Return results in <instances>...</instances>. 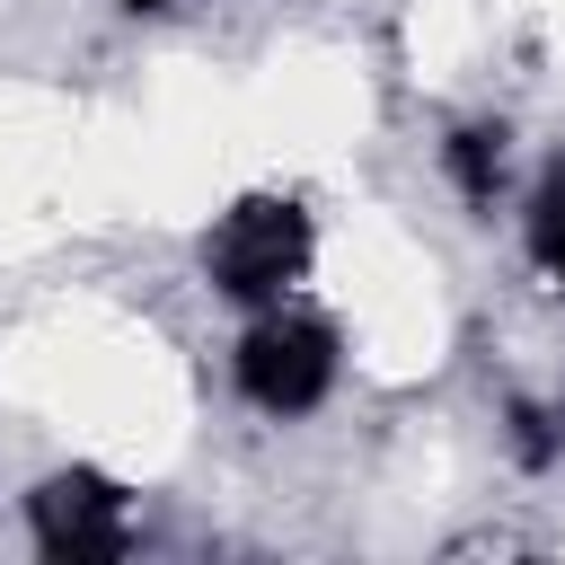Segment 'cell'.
Wrapping results in <instances>:
<instances>
[{"label": "cell", "mask_w": 565, "mask_h": 565, "mask_svg": "<svg viewBox=\"0 0 565 565\" xmlns=\"http://www.w3.org/2000/svg\"><path fill=\"white\" fill-rule=\"evenodd\" d=\"M309 247H318V221L300 212V194H238V203L203 230V274H212L221 300L274 309V300L309 274Z\"/></svg>", "instance_id": "1"}, {"label": "cell", "mask_w": 565, "mask_h": 565, "mask_svg": "<svg viewBox=\"0 0 565 565\" xmlns=\"http://www.w3.org/2000/svg\"><path fill=\"white\" fill-rule=\"evenodd\" d=\"M327 388H335V327L274 300V309L238 335V397H247L256 415H309Z\"/></svg>", "instance_id": "2"}, {"label": "cell", "mask_w": 565, "mask_h": 565, "mask_svg": "<svg viewBox=\"0 0 565 565\" xmlns=\"http://www.w3.org/2000/svg\"><path fill=\"white\" fill-rule=\"evenodd\" d=\"M26 530L53 565H106L132 547V494L106 468H53L26 494Z\"/></svg>", "instance_id": "3"}, {"label": "cell", "mask_w": 565, "mask_h": 565, "mask_svg": "<svg viewBox=\"0 0 565 565\" xmlns=\"http://www.w3.org/2000/svg\"><path fill=\"white\" fill-rule=\"evenodd\" d=\"M441 168H450V185L468 203H494L503 194V124H459L441 141Z\"/></svg>", "instance_id": "4"}, {"label": "cell", "mask_w": 565, "mask_h": 565, "mask_svg": "<svg viewBox=\"0 0 565 565\" xmlns=\"http://www.w3.org/2000/svg\"><path fill=\"white\" fill-rule=\"evenodd\" d=\"M530 256H539V274L565 291V168H547L539 194H530Z\"/></svg>", "instance_id": "5"}, {"label": "cell", "mask_w": 565, "mask_h": 565, "mask_svg": "<svg viewBox=\"0 0 565 565\" xmlns=\"http://www.w3.org/2000/svg\"><path fill=\"white\" fill-rule=\"evenodd\" d=\"M556 450H565V424H556L547 406H512V459H521V468H547Z\"/></svg>", "instance_id": "6"}, {"label": "cell", "mask_w": 565, "mask_h": 565, "mask_svg": "<svg viewBox=\"0 0 565 565\" xmlns=\"http://www.w3.org/2000/svg\"><path fill=\"white\" fill-rule=\"evenodd\" d=\"M124 9H168V0H124Z\"/></svg>", "instance_id": "7"}]
</instances>
